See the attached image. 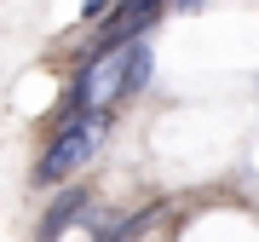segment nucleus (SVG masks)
<instances>
[{
	"label": "nucleus",
	"instance_id": "nucleus-1",
	"mask_svg": "<svg viewBox=\"0 0 259 242\" xmlns=\"http://www.w3.org/2000/svg\"><path fill=\"white\" fill-rule=\"evenodd\" d=\"M104 133H110V110H87V115H75V121H58L52 144L40 150V162H35V185L52 190V185H64V179H75L87 162L98 156Z\"/></svg>",
	"mask_w": 259,
	"mask_h": 242
},
{
	"label": "nucleus",
	"instance_id": "nucleus-2",
	"mask_svg": "<svg viewBox=\"0 0 259 242\" xmlns=\"http://www.w3.org/2000/svg\"><path fill=\"white\" fill-rule=\"evenodd\" d=\"M93 208H98V196L87 190V185L58 190V196H52V208L40 214V242H64V231H75L81 219H93Z\"/></svg>",
	"mask_w": 259,
	"mask_h": 242
},
{
	"label": "nucleus",
	"instance_id": "nucleus-3",
	"mask_svg": "<svg viewBox=\"0 0 259 242\" xmlns=\"http://www.w3.org/2000/svg\"><path fill=\"white\" fill-rule=\"evenodd\" d=\"M150 75H156V52H150V41H133L127 52H115V93L110 98H139L150 87Z\"/></svg>",
	"mask_w": 259,
	"mask_h": 242
},
{
	"label": "nucleus",
	"instance_id": "nucleus-4",
	"mask_svg": "<svg viewBox=\"0 0 259 242\" xmlns=\"http://www.w3.org/2000/svg\"><path fill=\"white\" fill-rule=\"evenodd\" d=\"M161 208H139V214H127V219H110V225H98L93 242H133V236H144L150 231V219H156Z\"/></svg>",
	"mask_w": 259,
	"mask_h": 242
}]
</instances>
